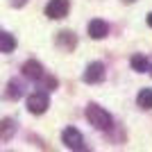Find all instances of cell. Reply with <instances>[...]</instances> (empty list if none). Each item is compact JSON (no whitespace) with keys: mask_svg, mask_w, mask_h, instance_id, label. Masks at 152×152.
Segmentation results:
<instances>
[{"mask_svg":"<svg viewBox=\"0 0 152 152\" xmlns=\"http://www.w3.org/2000/svg\"><path fill=\"white\" fill-rule=\"evenodd\" d=\"M86 118L95 129H109L111 127V114L107 109L98 107V104H89L86 107Z\"/></svg>","mask_w":152,"mask_h":152,"instance_id":"6da1fadb","label":"cell"},{"mask_svg":"<svg viewBox=\"0 0 152 152\" xmlns=\"http://www.w3.org/2000/svg\"><path fill=\"white\" fill-rule=\"evenodd\" d=\"M48 104H50V100H48V93H43V91H34L27 98V111L30 114H43Z\"/></svg>","mask_w":152,"mask_h":152,"instance_id":"7a4b0ae2","label":"cell"},{"mask_svg":"<svg viewBox=\"0 0 152 152\" xmlns=\"http://www.w3.org/2000/svg\"><path fill=\"white\" fill-rule=\"evenodd\" d=\"M68 0H50L48 5H45V16L52 20H57V18H66L68 16Z\"/></svg>","mask_w":152,"mask_h":152,"instance_id":"3957f363","label":"cell"},{"mask_svg":"<svg viewBox=\"0 0 152 152\" xmlns=\"http://www.w3.org/2000/svg\"><path fill=\"white\" fill-rule=\"evenodd\" d=\"M102 77H104V64L102 61L89 64V68L84 70V82L86 84H98L102 82Z\"/></svg>","mask_w":152,"mask_h":152,"instance_id":"277c9868","label":"cell"},{"mask_svg":"<svg viewBox=\"0 0 152 152\" xmlns=\"http://www.w3.org/2000/svg\"><path fill=\"white\" fill-rule=\"evenodd\" d=\"M61 141L64 145L70 148V150H77V148H82V132L75 129V127H66L61 134Z\"/></svg>","mask_w":152,"mask_h":152,"instance_id":"5b68a950","label":"cell"},{"mask_svg":"<svg viewBox=\"0 0 152 152\" xmlns=\"http://www.w3.org/2000/svg\"><path fill=\"white\" fill-rule=\"evenodd\" d=\"M109 34V25L100 18H93L89 23V37L91 39H104Z\"/></svg>","mask_w":152,"mask_h":152,"instance_id":"8992f818","label":"cell"},{"mask_svg":"<svg viewBox=\"0 0 152 152\" xmlns=\"http://www.w3.org/2000/svg\"><path fill=\"white\" fill-rule=\"evenodd\" d=\"M23 75H25L27 80H41V77H43V66L39 61H34V59H30V61H25V66H23Z\"/></svg>","mask_w":152,"mask_h":152,"instance_id":"52a82bcc","label":"cell"},{"mask_svg":"<svg viewBox=\"0 0 152 152\" xmlns=\"http://www.w3.org/2000/svg\"><path fill=\"white\" fill-rule=\"evenodd\" d=\"M57 45L59 48H64V50H73L77 45V39L73 32H59V37H57Z\"/></svg>","mask_w":152,"mask_h":152,"instance_id":"ba28073f","label":"cell"},{"mask_svg":"<svg viewBox=\"0 0 152 152\" xmlns=\"http://www.w3.org/2000/svg\"><path fill=\"white\" fill-rule=\"evenodd\" d=\"M16 132V123L12 118H5V121H0V139L2 141H9Z\"/></svg>","mask_w":152,"mask_h":152,"instance_id":"9c48e42d","label":"cell"},{"mask_svg":"<svg viewBox=\"0 0 152 152\" xmlns=\"http://www.w3.org/2000/svg\"><path fill=\"white\" fill-rule=\"evenodd\" d=\"M129 64H132V68L136 70V73H145V70H150V59H148L145 55H134Z\"/></svg>","mask_w":152,"mask_h":152,"instance_id":"30bf717a","label":"cell"},{"mask_svg":"<svg viewBox=\"0 0 152 152\" xmlns=\"http://www.w3.org/2000/svg\"><path fill=\"white\" fill-rule=\"evenodd\" d=\"M16 48V39L7 32H0V52H14Z\"/></svg>","mask_w":152,"mask_h":152,"instance_id":"8fae6325","label":"cell"},{"mask_svg":"<svg viewBox=\"0 0 152 152\" xmlns=\"http://www.w3.org/2000/svg\"><path fill=\"white\" fill-rule=\"evenodd\" d=\"M136 102L141 109H152V89H143L136 98Z\"/></svg>","mask_w":152,"mask_h":152,"instance_id":"7c38bea8","label":"cell"},{"mask_svg":"<svg viewBox=\"0 0 152 152\" xmlns=\"http://www.w3.org/2000/svg\"><path fill=\"white\" fill-rule=\"evenodd\" d=\"M7 95H9V98H14V100H16V98H20V95H23V86H20L16 80H14V82H9V91H7Z\"/></svg>","mask_w":152,"mask_h":152,"instance_id":"4fadbf2b","label":"cell"},{"mask_svg":"<svg viewBox=\"0 0 152 152\" xmlns=\"http://www.w3.org/2000/svg\"><path fill=\"white\" fill-rule=\"evenodd\" d=\"M41 80H43V86H45L48 91L57 89V80H55V77H41Z\"/></svg>","mask_w":152,"mask_h":152,"instance_id":"5bb4252c","label":"cell"},{"mask_svg":"<svg viewBox=\"0 0 152 152\" xmlns=\"http://www.w3.org/2000/svg\"><path fill=\"white\" fill-rule=\"evenodd\" d=\"M25 2H27V0H12L14 7H20V5H25Z\"/></svg>","mask_w":152,"mask_h":152,"instance_id":"9a60e30c","label":"cell"},{"mask_svg":"<svg viewBox=\"0 0 152 152\" xmlns=\"http://www.w3.org/2000/svg\"><path fill=\"white\" fill-rule=\"evenodd\" d=\"M75 152H91V150H89V148H84V145H82V148H77Z\"/></svg>","mask_w":152,"mask_h":152,"instance_id":"2e32d148","label":"cell"},{"mask_svg":"<svg viewBox=\"0 0 152 152\" xmlns=\"http://www.w3.org/2000/svg\"><path fill=\"white\" fill-rule=\"evenodd\" d=\"M148 25H150V27H152V12H150V14H148Z\"/></svg>","mask_w":152,"mask_h":152,"instance_id":"e0dca14e","label":"cell"}]
</instances>
